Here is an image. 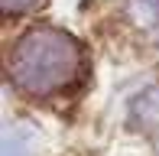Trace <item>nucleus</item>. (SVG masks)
Returning <instances> with one entry per match:
<instances>
[{
  "instance_id": "2",
  "label": "nucleus",
  "mask_w": 159,
  "mask_h": 156,
  "mask_svg": "<svg viewBox=\"0 0 159 156\" xmlns=\"http://www.w3.org/2000/svg\"><path fill=\"white\" fill-rule=\"evenodd\" d=\"M0 3H3L7 13H20V10H30V7H36L39 0H0Z\"/></svg>"
},
{
  "instance_id": "1",
  "label": "nucleus",
  "mask_w": 159,
  "mask_h": 156,
  "mask_svg": "<svg viewBox=\"0 0 159 156\" xmlns=\"http://www.w3.org/2000/svg\"><path fill=\"white\" fill-rule=\"evenodd\" d=\"M78 42L62 30H30L10 52V75L23 91L49 94L78 75Z\"/></svg>"
}]
</instances>
